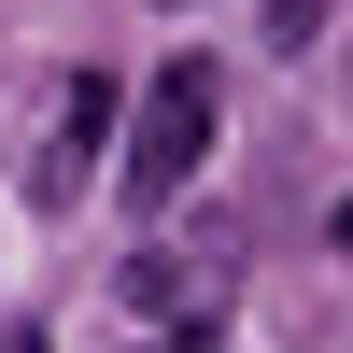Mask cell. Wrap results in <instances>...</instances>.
Masks as SVG:
<instances>
[{
    "instance_id": "cell-4",
    "label": "cell",
    "mask_w": 353,
    "mask_h": 353,
    "mask_svg": "<svg viewBox=\"0 0 353 353\" xmlns=\"http://www.w3.org/2000/svg\"><path fill=\"white\" fill-rule=\"evenodd\" d=\"M339 254H353V198H339Z\"/></svg>"
},
{
    "instance_id": "cell-3",
    "label": "cell",
    "mask_w": 353,
    "mask_h": 353,
    "mask_svg": "<svg viewBox=\"0 0 353 353\" xmlns=\"http://www.w3.org/2000/svg\"><path fill=\"white\" fill-rule=\"evenodd\" d=\"M269 14H283V28H311V0H269Z\"/></svg>"
},
{
    "instance_id": "cell-1",
    "label": "cell",
    "mask_w": 353,
    "mask_h": 353,
    "mask_svg": "<svg viewBox=\"0 0 353 353\" xmlns=\"http://www.w3.org/2000/svg\"><path fill=\"white\" fill-rule=\"evenodd\" d=\"M212 57H170L156 85H141V113H128V198L156 212V198H184L198 184V156H212Z\"/></svg>"
},
{
    "instance_id": "cell-2",
    "label": "cell",
    "mask_w": 353,
    "mask_h": 353,
    "mask_svg": "<svg viewBox=\"0 0 353 353\" xmlns=\"http://www.w3.org/2000/svg\"><path fill=\"white\" fill-rule=\"evenodd\" d=\"M0 353H43V325H28V311H14V325H0Z\"/></svg>"
}]
</instances>
